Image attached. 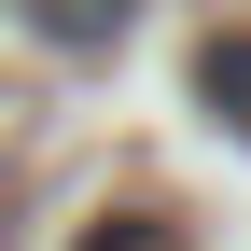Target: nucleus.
I'll return each instance as SVG.
<instances>
[{
	"label": "nucleus",
	"instance_id": "f257e3e1",
	"mask_svg": "<svg viewBox=\"0 0 251 251\" xmlns=\"http://www.w3.org/2000/svg\"><path fill=\"white\" fill-rule=\"evenodd\" d=\"M0 14H14L28 42H56V56H112L126 28H140V0H0Z\"/></svg>",
	"mask_w": 251,
	"mask_h": 251
},
{
	"label": "nucleus",
	"instance_id": "f03ea898",
	"mask_svg": "<svg viewBox=\"0 0 251 251\" xmlns=\"http://www.w3.org/2000/svg\"><path fill=\"white\" fill-rule=\"evenodd\" d=\"M196 98L251 140V28H209V42H196Z\"/></svg>",
	"mask_w": 251,
	"mask_h": 251
},
{
	"label": "nucleus",
	"instance_id": "7ed1b4c3",
	"mask_svg": "<svg viewBox=\"0 0 251 251\" xmlns=\"http://www.w3.org/2000/svg\"><path fill=\"white\" fill-rule=\"evenodd\" d=\"M84 251H181L168 209H112V224H84Z\"/></svg>",
	"mask_w": 251,
	"mask_h": 251
}]
</instances>
